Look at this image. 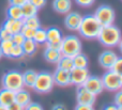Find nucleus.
Segmentation results:
<instances>
[{"label": "nucleus", "instance_id": "obj_20", "mask_svg": "<svg viewBox=\"0 0 122 110\" xmlns=\"http://www.w3.org/2000/svg\"><path fill=\"white\" fill-rule=\"evenodd\" d=\"M23 74V81H24V86L28 88H32L36 82V76H38V73L34 70H27L25 71Z\"/></svg>", "mask_w": 122, "mask_h": 110}, {"label": "nucleus", "instance_id": "obj_33", "mask_svg": "<svg viewBox=\"0 0 122 110\" xmlns=\"http://www.w3.org/2000/svg\"><path fill=\"white\" fill-rule=\"evenodd\" d=\"M11 38H12V33L1 26L0 27V41L11 40Z\"/></svg>", "mask_w": 122, "mask_h": 110}, {"label": "nucleus", "instance_id": "obj_9", "mask_svg": "<svg viewBox=\"0 0 122 110\" xmlns=\"http://www.w3.org/2000/svg\"><path fill=\"white\" fill-rule=\"evenodd\" d=\"M97 100V95L89 92L84 86H77L76 89V100L79 105H88L93 106Z\"/></svg>", "mask_w": 122, "mask_h": 110}, {"label": "nucleus", "instance_id": "obj_34", "mask_svg": "<svg viewBox=\"0 0 122 110\" xmlns=\"http://www.w3.org/2000/svg\"><path fill=\"white\" fill-rule=\"evenodd\" d=\"M24 110H44L43 106L39 103H29L27 106L24 108Z\"/></svg>", "mask_w": 122, "mask_h": 110}, {"label": "nucleus", "instance_id": "obj_44", "mask_svg": "<svg viewBox=\"0 0 122 110\" xmlns=\"http://www.w3.org/2000/svg\"><path fill=\"white\" fill-rule=\"evenodd\" d=\"M0 110H8V108L4 106H2V105H0Z\"/></svg>", "mask_w": 122, "mask_h": 110}, {"label": "nucleus", "instance_id": "obj_39", "mask_svg": "<svg viewBox=\"0 0 122 110\" xmlns=\"http://www.w3.org/2000/svg\"><path fill=\"white\" fill-rule=\"evenodd\" d=\"M74 110H94L93 106H88V105H79L77 104Z\"/></svg>", "mask_w": 122, "mask_h": 110}, {"label": "nucleus", "instance_id": "obj_17", "mask_svg": "<svg viewBox=\"0 0 122 110\" xmlns=\"http://www.w3.org/2000/svg\"><path fill=\"white\" fill-rule=\"evenodd\" d=\"M13 103H15V92L2 88L0 90V105L9 107Z\"/></svg>", "mask_w": 122, "mask_h": 110}, {"label": "nucleus", "instance_id": "obj_12", "mask_svg": "<svg viewBox=\"0 0 122 110\" xmlns=\"http://www.w3.org/2000/svg\"><path fill=\"white\" fill-rule=\"evenodd\" d=\"M90 76L88 68H78L74 67L70 72V77H71V85L74 86H82L86 79Z\"/></svg>", "mask_w": 122, "mask_h": 110}, {"label": "nucleus", "instance_id": "obj_14", "mask_svg": "<svg viewBox=\"0 0 122 110\" xmlns=\"http://www.w3.org/2000/svg\"><path fill=\"white\" fill-rule=\"evenodd\" d=\"M53 78L55 81V85L59 86V87H66V86L71 85L70 72H67V71L56 68V71L53 73Z\"/></svg>", "mask_w": 122, "mask_h": 110}, {"label": "nucleus", "instance_id": "obj_32", "mask_svg": "<svg viewBox=\"0 0 122 110\" xmlns=\"http://www.w3.org/2000/svg\"><path fill=\"white\" fill-rule=\"evenodd\" d=\"M112 70L114 71L115 73H117L119 76H122V57H118V59L115 62Z\"/></svg>", "mask_w": 122, "mask_h": 110}, {"label": "nucleus", "instance_id": "obj_41", "mask_svg": "<svg viewBox=\"0 0 122 110\" xmlns=\"http://www.w3.org/2000/svg\"><path fill=\"white\" fill-rule=\"evenodd\" d=\"M51 110H66V107L62 104H57V105H54Z\"/></svg>", "mask_w": 122, "mask_h": 110}, {"label": "nucleus", "instance_id": "obj_6", "mask_svg": "<svg viewBox=\"0 0 122 110\" xmlns=\"http://www.w3.org/2000/svg\"><path fill=\"white\" fill-rule=\"evenodd\" d=\"M94 17L97 19L101 26H109L114 25L115 19H116V12L110 5L107 4H102L97 9L94 14Z\"/></svg>", "mask_w": 122, "mask_h": 110}, {"label": "nucleus", "instance_id": "obj_16", "mask_svg": "<svg viewBox=\"0 0 122 110\" xmlns=\"http://www.w3.org/2000/svg\"><path fill=\"white\" fill-rule=\"evenodd\" d=\"M53 9L55 12L59 14H67L69 12H71L72 0H54Z\"/></svg>", "mask_w": 122, "mask_h": 110}, {"label": "nucleus", "instance_id": "obj_47", "mask_svg": "<svg viewBox=\"0 0 122 110\" xmlns=\"http://www.w3.org/2000/svg\"><path fill=\"white\" fill-rule=\"evenodd\" d=\"M121 89H122V76H121Z\"/></svg>", "mask_w": 122, "mask_h": 110}, {"label": "nucleus", "instance_id": "obj_30", "mask_svg": "<svg viewBox=\"0 0 122 110\" xmlns=\"http://www.w3.org/2000/svg\"><path fill=\"white\" fill-rule=\"evenodd\" d=\"M25 40H26L25 36H24L20 32L15 33V34H12V38H11V41H12L13 44L14 45H19V46L23 45V43L25 42Z\"/></svg>", "mask_w": 122, "mask_h": 110}, {"label": "nucleus", "instance_id": "obj_36", "mask_svg": "<svg viewBox=\"0 0 122 110\" xmlns=\"http://www.w3.org/2000/svg\"><path fill=\"white\" fill-rule=\"evenodd\" d=\"M75 2L79 6H82V8H89V6H91L93 3H94L95 0H75Z\"/></svg>", "mask_w": 122, "mask_h": 110}, {"label": "nucleus", "instance_id": "obj_26", "mask_svg": "<svg viewBox=\"0 0 122 110\" xmlns=\"http://www.w3.org/2000/svg\"><path fill=\"white\" fill-rule=\"evenodd\" d=\"M23 24L24 26L31 29H39L41 28V21L38 16H32V17H27V18H23Z\"/></svg>", "mask_w": 122, "mask_h": 110}, {"label": "nucleus", "instance_id": "obj_1", "mask_svg": "<svg viewBox=\"0 0 122 110\" xmlns=\"http://www.w3.org/2000/svg\"><path fill=\"white\" fill-rule=\"evenodd\" d=\"M121 38V30L115 25L103 26L99 33V36H97L99 42L107 48H112V47L118 46Z\"/></svg>", "mask_w": 122, "mask_h": 110}, {"label": "nucleus", "instance_id": "obj_35", "mask_svg": "<svg viewBox=\"0 0 122 110\" xmlns=\"http://www.w3.org/2000/svg\"><path fill=\"white\" fill-rule=\"evenodd\" d=\"M115 105L117 107L122 106V89H119L116 91V95H115Z\"/></svg>", "mask_w": 122, "mask_h": 110}, {"label": "nucleus", "instance_id": "obj_18", "mask_svg": "<svg viewBox=\"0 0 122 110\" xmlns=\"http://www.w3.org/2000/svg\"><path fill=\"white\" fill-rule=\"evenodd\" d=\"M15 103L25 108L29 103H31V95L27 90L23 88V89L15 92Z\"/></svg>", "mask_w": 122, "mask_h": 110}, {"label": "nucleus", "instance_id": "obj_21", "mask_svg": "<svg viewBox=\"0 0 122 110\" xmlns=\"http://www.w3.org/2000/svg\"><path fill=\"white\" fill-rule=\"evenodd\" d=\"M36 46H38V44H36L32 38H26L25 42L21 45V48H23L25 56L32 57L36 51Z\"/></svg>", "mask_w": 122, "mask_h": 110}, {"label": "nucleus", "instance_id": "obj_3", "mask_svg": "<svg viewBox=\"0 0 122 110\" xmlns=\"http://www.w3.org/2000/svg\"><path fill=\"white\" fill-rule=\"evenodd\" d=\"M1 85L2 88L4 89L11 90V91H18V90L23 89L24 81H23V74L19 71L16 70H11L4 73L1 77Z\"/></svg>", "mask_w": 122, "mask_h": 110}, {"label": "nucleus", "instance_id": "obj_46", "mask_svg": "<svg viewBox=\"0 0 122 110\" xmlns=\"http://www.w3.org/2000/svg\"><path fill=\"white\" fill-rule=\"evenodd\" d=\"M118 110H122V106L121 107H118Z\"/></svg>", "mask_w": 122, "mask_h": 110}, {"label": "nucleus", "instance_id": "obj_28", "mask_svg": "<svg viewBox=\"0 0 122 110\" xmlns=\"http://www.w3.org/2000/svg\"><path fill=\"white\" fill-rule=\"evenodd\" d=\"M13 46H14V44L12 43L11 40L0 41V48H1L3 57H6V58L10 57V53H11V50H12Z\"/></svg>", "mask_w": 122, "mask_h": 110}, {"label": "nucleus", "instance_id": "obj_13", "mask_svg": "<svg viewBox=\"0 0 122 110\" xmlns=\"http://www.w3.org/2000/svg\"><path fill=\"white\" fill-rule=\"evenodd\" d=\"M82 16L78 12H69L65 14L64 17V26L71 31H78Z\"/></svg>", "mask_w": 122, "mask_h": 110}, {"label": "nucleus", "instance_id": "obj_11", "mask_svg": "<svg viewBox=\"0 0 122 110\" xmlns=\"http://www.w3.org/2000/svg\"><path fill=\"white\" fill-rule=\"evenodd\" d=\"M84 86L89 92H91L94 95L101 94L104 91V87H103V82H102L101 77L97 76H89L86 79V81L84 82Z\"/></svg>", "mask_w": 122, "mask_h": 110}, {"label": "nucleus", "instance_id": "obj_4", "mask_svg": "<svg viewBox=\"0 0 122 110\" xmlns=\"http://www.w3.org/2000/svg\"><path fill=\"white\" fill-rule=\"evenodd\" d=\"M81 49H82L81 41L77 35L72 34V35H66L62 38L60 51L63 56L73 58L77 53H81Z\"/></svg>", "mask_w": 122, "mask_h": 110}, {"label": "nucleus", "instance_id": "obj_15", "mask_svg": "<svg viewBox=\"0 0 122 110\" xmlns=\"http://www.w3.org/2000/svg\"><path fill=\"white\" fill-rule=\"evenodd\" d=\"M24 24H23V19H11V18H6L5 20L2 24V27L5 28L8 31H10L12 34L18 33L21 31Z\"/></svg>", "mask_w": 122, "mask_h": 110}, {"label": "nucleus", "instance_id": "obj_7", "mask_svg": "<svg viewBox=\"0 0 122 110\" xmlns=\"http://www.w3.org/2000/svg\"><path fill=\"white\" fill-rule=\"evenodd\" d=\"M103 82L104 90H107L110 92H116L121 89V76H119L117 73L112 70H107L104 75L101 77Z\"/></svg>", "mask_w": 122, "mask_h": 110}, {"label": "nucleus", "instance_id": "obj_8", "mask_svg": "<svg viewBox=\"0 0 122 110\" xmlns=\"http://www.w3.org/2000/svg\"><path fill=\"white\" fill-rule=\"evenodd\" d=\"M46 36H47V41L46 44L47 47L49 48H54V49H60L61 48V44H62V32L59 28L57 27H49L46 30Z\"/></svg>", "mask_w": 122, "mask_h": 110}, {"label": "nucleus", "instance_id": "obj_37", "mask_svg": "<svg viewBox=\"0 0 122 110\" xmlns=\"http://www.w3.org/2000/svg\"><path fill=\"white\" fill-rule=\"evenodd\" d=\"M28 1H29L30 3L33 4L38 10H40V9H42V8H44L45 6L47 0H28Z\"/></svg>", "mask_w": 122, "mask_h": 110}, {"label": "nucleus", "instance_id": "obj_25", "mask_svg": "<svg viewBox=\"0 0 122 110\" xmlns=\"http://www.w3.org/2000/svg\"><path fill=\"white\" fill-rule=\"evenodd\" d=\"M21 11H23V17L27 18V17H32L38 15L39 10L33 5L32 3H30L29 1H27L25 4L21 5Z\"/></svg>", "mask_w": 122, "mask_h": 110}, {"label": "nucleus", "instance_id": "obj_23", "mask_svg": "<svg viewBox=\"0 0 122 110\" xmlns=\"http://www.w3.org/2000/svg\"><path fill=\"white\" fill-rule=\"evenodd\" d=\"M73 63H74V67L88 68L89 59L87 57V55H85L84 53H79L73 57Z\"/></svg>", "mask_w": 122, "mask_h": 110}, {"label": "nucleus", "instance_id": "obj_40", "mask_svg": "<svg viewBox=\"0 0 122 110\" xmlns=\"http://www.w3.org/2000/svg\"><path fill=\"white\" fill-rule=\"evenodd\" d=\"M6 108H8V110H24V107H21L20 105L16 104V103H13L12 105H10Z\"/></svg>", "mask_w": 122, "mask_h": 110}, {"label": "nucleus", "instance_id": "obj_2", "mask_svg": "<svg viewBox=\"0 0 122 110\" xmlns=\"http://www.w3.org/2000/svg\"><path fill=\"white\" fill-rule=\"evenodd\" d=\"M102 29L101 24L97 21L94 15H86L82 16L78 32L81 34L82 38L87 40H95L99 36V33Z\"/></svg>", "mask_w": 122, "mask_h": 110}, {"label": "nucleus", "instance_id": "obj_38", "mask_svg": "<svg viewBox=\"0 0 122 110\" xmlns=\"http://www.w3.org/2000/svg\"><path fill=\"white\" fill-rule=\"evenodd\" d=\"M28 0H9V4L10 5H17V6H21L23 4H25Z\"/></svg>", "mask_w": 122, "mask_h": 110}, {"label": "nucleus", "instance_id": "obj_42", "mask_svg": "<svg viewBox=\"0 0 122 110\" xmlns=\"http://www.w3.org/2000/svg\"><path fill=\"white\" fill-rule=\"evenodd\" d=\"M103 110H118V107L116 105H106L105 107L103 108Z\"/></svg>", "mask_w": 122, "mask_h": 110}, {"label": "nucleus", "instance_id": "obj_19", "mask_svg": "<svg viewBox=\"0 0 122 110\" xmlns=\"http://www.w3.org/2000/svg\"><path fill=\"white\" fill-rule=\"evenodd\" d=\"M61 56H62V53H61V51L58 50V49H53V48L47 47L44 51V59L46 60L47 62H49V63L57 64V62L59 61Z\"/></svg>", "mask_w": 122, "mask_h": 110}, {"label": "nucleus", "instance_id": "obj_22", "mask_svg": "<svg viewBox=\"0 0 122 110\" xmlns=\"http://www.w3.org/2000/svg\"><path fill=\"white\" fill-rule=\"evenodd\" d=\"M57 68L63 71H67L71 72L72 68H74V63H73V58L67 57V56H61L59 61L57 62Z\"/></svg>", "mask_w": 122, "mask_h": 110}, {"label": "nucleus", "instance_id": "obj_45", "mask_svg": "<svg viewBox=\"0 0 122 110\" xmlns=\"http://www.w3.org/2000/svg\"><path fill=\"white\" fill-rule=\"evenodd\" d=\"M3 57V55H2V51H1V48H0V59Z\"/></svg>", "mask_w": 122, "mask_h": 110}, {"label": "nucleus", "instance_id": "obj_24", "mask_svg": "<svg viewBox=\"0 0 122 110\" xmlns=\"http://www.w3.org/2000/svg\"><path fill=\"white\" fill-rule=\"evenodd\" d=\"M6 18L11 19H23V11L21 6L17 5H9L6 9Z\"/></svg>", "mask_w": 122, "mask_h": 110}, {"label": "nucleus", "instance_id": "obj_29", "mask_svg": "<svg viewBox=\"0 0 122 110\" xmlns=\"http://www.w3.org/2000/svg\"><path fill=\"white\" fill-rule=\"evenodd\" d=\"M24 56H25V53H24V50H23V48H21V46H19V45H14L10 53V57L9 58H11V59H19V58L24 57Z\"/></svg>", "mask_w": 122, "mask_h": 110}, {"label": "nucleus", "instance_id": "obj_43", "mask_svg": "<svg viewBox=\"0 0 122 110\" xmlns=\"http://www.w3.org/2000/svg\"><path fill=\"white\" fill-rule=\"evenodd\" d=\"M118 46H119V50H120V53H122V38H121V40H120V42H119Z\"/></svg>", "mask_w": 122, "mask_h": 110}, {"label": "nucleus", "instance_id": "obj_10", "mask_svg": "<svg viewBox=\"0 0 122 110\" xmlns=\"http://www.w3.org/2000/svg\"><path fill=\"white\" fill-rule=\"evenodd\" d=\"M117 59H118V56H117V53L115 51L105 50L100 53L97 61H99V64L102 67L107 71V70H112L115 62L117 61Z\"/></svg>", "mask_w": 122, "mask_h": 110}, {"label": "nucleus", "instance_id": "obj_5", "mask_svg": "<svg viewBox=\"0 0 122 110\" xmlns=\"http://www.w3.org/2000/svg\"><path fill=\"white\" fill-rule=\"evenodd\" d=\"M55 87V81L53 78V74L49 72L43 71V72L38 73L36 82H34L32 89L40 94H45L51 92Z\"/></svg>", "mask_w": 122, "mask_h": 110}, {"label": "nucleus", "instance_id": "obj_27", "mask_svg": "<svg viewBox=\"0 0 122 110\" xmlns=\"http://www.w3.org/2000/svg\"><path fill=\"white\" fill-rule=\"evenodd\" d=\"M32 40L36 43V44H44L47 41V36H46V30L42 29V28H39L36 30V33Z\"/></svg>", "mask_w": 122, "mask_h": 110}, {"label": "nucleus", "instance_id": "obj_31", "mask_svg": "<svg viewBox=\"0 0 122 110\" xmlns=\"http://www.w3.org/2000/svg\"><path fill=\"white\" fill-rule=\"evenodd\" d=\"M20 33L25 36V38H33L34 33H36V30L31 29V28H28V27H26V26H23Z\"/></svg>", "mask_w": 122, "mask_h": 110}]
</instances>
